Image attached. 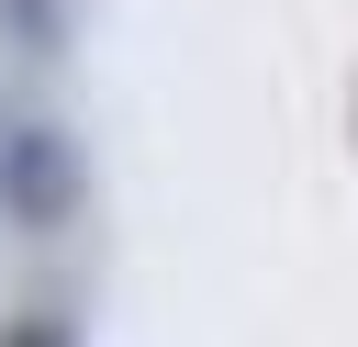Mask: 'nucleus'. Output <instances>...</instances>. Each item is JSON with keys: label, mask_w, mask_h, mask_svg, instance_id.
Here are the masks:
<instances>
[{"label": "nucleus", "mask_w": 358, "mask_h": 347, "mask_svg": "<svg viewBox=\"0 0 358 347\" xmlns=\"http://www.w3.org/2000/svg\"><path fill=\"white\" fill-rule=\"evenodd\" d=\"M90 201V157L56 112H11L0 123V224L11 235H67Z\"/></svg>", "instance_id": "1"}, {"label": "nucleus", "mask_w": 358, "mask_h": 347, "mask_svg": "<svg viewBox=\"0 0 358 347\" xmlns=\"http://www.w3.org/2000/svg\"><path fill=\"white\" fill-rule=\"evenodd\" d=\"M0 45H22V56H67V0H0Z\"/></svg>", "instance_id": "2"}, {"label": "nucleus", "mask_w": 358, "mask_h": 347, "mask_svg": "<svg viewBox=\"0 0 358 347\" xmlns=\"http://www.w3.org/2000/svg\"><path fill=\"white\" fill-rule=\"evenodd\" d=\"M0 347H78V325H67L56 302H34L22 325H0Z\"/></svg>", "instance_id": "3"}]
</instances>
